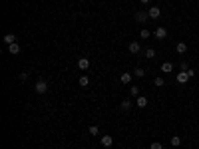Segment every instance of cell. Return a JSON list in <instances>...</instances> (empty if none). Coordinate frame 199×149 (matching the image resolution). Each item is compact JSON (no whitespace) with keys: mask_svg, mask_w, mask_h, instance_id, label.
Segmentation results:
<instances>
[{"mask_svg":"<svg viewBox=\"0 0 199 149\" xmlns=\"http://www.w3.org/2000/svg\"><path fill=\"white\" fill-rule=\"evenodd\" d=\"M34 89H36V94H46L48 92V84L44 82V79H38V82L34 84Z\"/></svg>","mask_w":199,"mask_h":149,"instance_id":"obj_1","label":"cell"},{"mask_svg":"<svg viewBox=\"0 0 199 149\" xmlns=\"http://www.w3.org/2000/svg\"><path fill=\"white\" fill-rule=\"evenodd\" d=\"M133 18H136V22H139V24H143V22H147V12H143V10H139V12H136L133 14Z\"/></svg>","mask_w":199,"mask_h":149,"instance_id":"obj_2","label":"cell"},{"mask_svg":"<svg viewBox=\"0 0 199 149\" xmlns=\"http://www.w3.org/2000/svg\"><path fill=\"white\" fill-rule=\"evenodd\" d=\"M127 50H130L132 54H139V50H142V44H139V42H130V44H127Z\"/></svg>","mask_w":199,"mask_h":149,"instance_id":"obj_3","label":"cell"},{"mask_svg":"<svg viewBox=\"0 0 199 149\" xmlns=\"http://www.w3.org/2000/svg\"><path fill=\"white\" fill-rule=\"evenodd\" d=\"M147 16H149V18H153V20H155V18H159V16H161V10H159L157 6H152V8L147 10Z\"/></svg>","mask_w":199,"mask_h":149,"instance_id":"obj_4","label":"cell"},{"mask_svg":"<svg viewBox=\"0 0 199 149\" xmlns=\"http://www.w3.org/2000/svg\"><path fill=\"white\" fill-rule=\"evenodd\" d=\"M147 98H143V95H137V99H136V108H139V109H142V108H147Z\"/></svg>","mask_w":199,"mask_h":149,"instance_id":"obj_5","label":"cell"},{"mask_svg":"<svg viewBox=\"0 0 199 149\" xmlns=\"http://www.w3.org/2000/svg\"><path fill=\"white\" fill-rule=\"evenodd\" d=\"M100 143H102L104 147H112V145H114V137H112V135H104V137L100 139Z\"/></svg>","mask_w":199,"mask_h":149,"instance_id":"obj_6","label":"cell"},{"mask_svg":"<svg viewBox=\"0 0 199 149\" xmlns=\"http://www.w3.org/2000/svg\"><path fill=\"white\" fill-rule=\"evenodd\" d=\"M155 38H157V40H165V38H167V30H165V28H155Z\"/></svg>","mask_w":199,"mask_h":149,"instance_id":"obj_7","label":"cell"},{"mask_svg":"<svg viewBox=\"0 0 199 149\" xmlns=\"http://www.w3.org/2000/svg\"><path fill=\"white\" fill-rule=\"evenodd\" d=\"M132 78H133V74H127V72H123L122 76H120V82L126 86V84H132Z\"/></svg>","mask_w":199,"mask_h":149,"instance_id":"obj_8","label":"cell"},{"mask_svg":"<svg viewBox=\"0 0 199 149\" xmlns=\"http://www.w3.org/2000/svg\"><path fill=\"white\" fill-rule=\"evenodd\" d=\"M161 72H163V74L173 72V62H163V64H161Z\"/></svg>","mask_w":199,"mask_h":149,"instance_id":"obj_9","label":"cell"},{"mask_svg":"<svg viewBox=\"0 0 199 149\" xmlns=\"http://www.w3.org/2000/svg\"><path fill=\"white\" fill-rule=\"evenodd\" d=\"M78 68H80V70H88V68H90V60H88V58H80V60H78Z\"/></svg>","mask_w":199,"mask_h":149,"instance_id":"obj_10","label":"cell"},{"mask_svg":"<svg viewBox=\"0 0 199 149\" xmlns=\"http://www.w3.org/2000/svg\"><path fill=\"white\" fill-rule=\"evenodd\" d=\"M8 52H10L12 56H18V54H20V44H16V42H14V44H10V46H8Z\"/></svg>","mask_w":199,"mask_h":149,"instance_id":"obj_11","label":"cell"},{"mask_svg":"<svg viewBox=\"0 0 199 149\" xmlns=\"http://www.w3.org/2000/svg\"><path fill=\"white\" fill-rule=\"evenodd\" d=\"M175 78H177V82H179V84H185L187 79H191L189 76H187V72H179V74H177Z\"/></svg>","mask_w":199,"mask_h":149,"instance_id":"obj_12","label":"cell"},{"mask_svg":"<svg viewBox=\"0 0 199 149\" xmlns=\"http://www.w3.org/2000/svg\"><path fill=\"white\" fill-rule=\"evenodd\" d=\"M175 50H177V54H185V52H187V44H185V42H177Z\"/></svg>","mask_w":199,"mask_h":149,"instance_id":"obj_13","label":"cell"},{"mask_svg":"<svg viewBox=\"0 0 199 149\" xmlns=\"http://www.w3.org/2000/svg\"><path fill=\"white\" fill-rule=\"evenodd\" d=\"M78 84H80L82 88H88V86H90V78H88V76H80Z\"/></svg>","mask_w":199,"mask_h":149,"instance_id":"obj_14","label":"cell"},{"mask_svg":"<svg viewBox=\"0 0 199 149\" xmlns=\"http://www.w3.org/2000/svg\"><path fill=\"white\" fill-rule=\"evenodd\" d=\"M88 131H90V135H92V137H98V135H100V127H98V125H90Z\"/></svg>","mask_w":199,"mask_h":149,"instance_id":"obj_15","label":"cell"},{"mask_svg":"<svg viewBox=\"0 0 199 149\" xmlns=\"http://www.w3.org/2000/svg\"><path fill=\"white\" fill-rule=\"evenodd\" d=\"M14 42H16V36L14 34H4V44H14Z\"/></svg>","mask_w":199,"mask_h":149,"instance_id":"obj_16","label":"cell"},{"mask_svg":"<svg viewBox=\"0 0 199 149\" xmlns=\"http://www.w3.org/2000/svg\"><path fill=\"white\" fill-rule=\"evenodd\" d=\"M120 108H122V111H130L132 109V102H130V99H123Z\"/></svg>","mask_w":199,"mask_h":149,"instance_id":"obj_17","label":"cell"},{"mask_svg":"<svg viewBox=\"0 0 199 149\" xmlns=\"http://www.w3.org/2000/svg\"><path fill=\"white\" fill-rule=\"evenodd\" d=\"M149 36H152V32H149L147 28H142V32H139V38H142V40H147Z\"/></svg>","mask_w":199,"mask_h":149,"instance_id":"obj_18","label":"cell"},{"mask_svg":"<svg viewBox=\"0 0 199 149\" xmlns=\"http://www.w3.org/2000/svg\"><path fill=\"white\" fill-rule=\"evenodd\" d=\"M146 76V70H143V68H136V70H133V78H143Z\"/></svg>","mask_w":199,"mask_h":149,"instance_id":"obj_19","label":"cell"},{"mask_svg":"<svg viewBox=\"0 0 199 149\" xmlns=\"http://www.w3.org/2000/svg\"><path fill=\"white\" fill-rule=\"evenodd\" d=\"M153 84H155V88H163V86H165V79L161 78V76H157V78L153 79Z\"/></svg>","mask_w":199,"mask_h":149,"instance_id":"obj_20","label":"cell"},{"mask_svg":"<svg viewBox=\"0 0 199 149\" xmlns=\"http://www.w3.org/2000/svg\"><path fill=\"white\" fill-rule=\"evenodd\" d=\"M171 145H173V147H179V145H181V137H179V135H173V137H171Z\"/></svg>","mask_w":199,"mask_h":149,"instance_id":"obj_21","label":"cell"},{"mask_svg":"<svg viewBox=\"0 0 199 149\" xmlns=\"http://www.w3.org/2000/svg\"><path fill=\"white\" fill-rule=\"evenodd\" d=\"M146 58H147V60H153V58H155V50H153V48H147V50H146Z\"/></svg>","mask_w":199,"mask_h":149,"instance_id":"obj_22","label":"cell"},{"mask_svg":"<svg viewBox=\"0 0 199 149\" xmlns=\"http://www.w3.org/2000/svg\"><path fill=\"white\" fill-rule=\"evenodd\" d=\"M149 149H163V143H159V141H153L152 145H149Z\"/></svg>","mask_w":199,"mask_h":149,"instance_id":"obj_23","label":"cell"},{"mask_svg":"<svg viewBox=\"0 0 199 149\" xmlns=\"http://www.w3.org/2000/svg\"><path fill=\"white\" fill-rule=\"evenodd\" d=\"M130 94L137 98V95H139V88H137V86H132V88H130Z\"/></svg>","mask_w":199,"mask_h":149,"instance_id":"obj_24","label":"cell"},{"mask_svg":"<svg viewBox=\"0 0 199 149\" xmlns=\"http://www.w3.org/2000/svg\"><path fill=\"white\" fill-rule=\"evenodd\" d=\"M179 68H181V72H187V70H189V68H187V62H185V60H181V62H179Z\"/></svg>","mask_w":199,"mask_h":149,"instance_id":"obj_25","label":"cell"},{"mask_svg":"<svg viewBox=\"0 0 199 149\" xmlns=\"http://www.w3.org/2000/svg\"><path fill=\"white\" fill-rule=\"evenodd\" d=\"M18 78H20V82H26V79H28L30 76H28V72H22V74H20Z\"/></svg>","mask_w":199,"mask_h":149,"instance_id":"obj_26","label":"cell"},{"mask_svg":"<svg viewBox=\"0 0 199 149\" xmlns=\"http://www.w3.org/2000/svg\"><path fill=\"white\" fill-rule=\"evenodd\" d=\"M187 76L193 78V76H195V70H191V68H189V70H187Z\"/></svg>","mask_w":199,"mask_h":149,"instance_id":"obj_27","label":"cell"},{"mask_svg":"<svg viewBox=\"0 0 199 149\" xmlns=\"http://www.w3.org/2000/svg\"><path fill=\"white\" fill-rule=\"evenodd\" d=\"M139 2H142V4H147V2H149V0H139Z\"/></svg>","mask_w":199,"mask_h":149,"instance_id":"obj_28","label":"cell"}]
</instances>
